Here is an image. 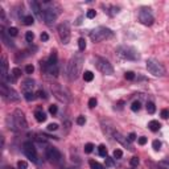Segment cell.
Segmentation results:
<instances>
[{
	"label": "cell",
	"instance_id": "obj_42",
	"mask_svg": "<svg viewBox=\"0 0 169 169\" xmlns=\"http://www.w3.org/2000/svg\"><path fill=\"white\" fill-rule=\"evenodd\" d=\"M129 164L132 166L139 165V157H136V156H135V157H132V159H131V161H129Z\"/></svg>",
	"mask_w": 169,
	"mask_h": 169
},
{
	"label": "cell",
	"instance_id": "obj_47",
	"mask_svg": "<svg viewBox=\"0 0 169 169\" xmlns=\"http://www.w3.org/2000/svg\"><path fill=\"white\" fill-rule=\"evenodd\" d=\"M147 143V137H139V144H140V145H144V144H145Z\"/></svg>",
	"mask_w": 169,
	"mask_h": 169
},
{
	"label": "cell",
	"instance_id": "obj_18",
	"mask_svg": "<svg viewBox=\"0 0 169 169\" xmlns=\"http://www.w3.org/2000/svg\"><path fill=\"white\" fill-rule=\"evenodd\" d=\"M34 118H36V120L37 122H40V123H42V122H45L46 120V114L42 110H37L36 112H34Z\"/></svg>",
	"mask_w": 169,
	"mask_h": 169
},
{
	"label": "cell",
	"instance_id": "obj_48",
	"mask_svg": "<svg viewBox=\"0 0 169 169\" xmlns=\"http://www.w3.org/2000/svg\"><path fill=\"white\" fill-rule=\"evenodd\" d=\"M127 137H128V140H129V141H134V140L136 139V135H135L134 132H131V134H129Z\"/></svg>",
	"mask_w": 169,
	"mask_h": 169
},
{
	"label": "cell",
	"instance_id": "obj_44",
	"mask_svg": "<svg viewBox=\"0 0 169 169\" xmlns=\"http://www.w3.org/2000/svg\"><path fill=\"white\" fill-rule=\"evenodd\" d=\"M55 129H58V124L50 123V124L48 126V131H55Z\"/></svg>",
	"mask_w": 169,
	"mask_h": 169
},
{
	"label": "cell",
	"instance_id": "obj_4",
	"mask_svg": "<svg viewBox=\"0 0 169 169\" xmlns=\"http://www.w3.org/2000/svg\"><path fill=\"white\" fill-rule=\"evenodd\" d=\"M12 122H13V128H17V129H25L28 126L25 115L20 110H15L13 115H12Z\"/></svg>",
	"mask_w": 169,
	"mask_h": 169
},
{
	"label": "cell",
	"instance_id": "obj_10",
	"mask_svg": "<svg viewBox=\"0 0 169 169\" xmlns=\"http://www.w3.org/2000/svg\"><path fill=\"white\" fill-rule=\"evenodd\" d=\"M52 91H53V94L55 95V98H57L58 101L65 102V103H67L69 101H70V97H69V95H67V92L64 90V87L60 86L58 83L52 85Z\"/></svg>",
	"mask_w": 169,
	"mask_h": 169
},
{
	"label": "cell",
	"instance_id": "obj_2",
	"mask_svg": "<svg viewBox=\"0 0 169 169\" xmlns=\"http://www.w3.org/2000/svg\"><path fill=\"white\" fill-rule=\"evenodd\" d=\"M112 36H114V32L106 27H98L94 30H91V33H90V37L94 42H101L104 40H108Z\"/></svg>",
	"mask_w": 169,
	"mask_h": 169
},
{
	"label": "cell",
	"instance_id": "obj_7",
	"mask_svg": "<svg viewBox=\"0 0 169 169\" xmlns=\"http://www.w3.org/2000/svg\"><path fill=\"white\" fill-rule=\"evenodd\" d=\"M139 21L141 24H144V25H147V27L152 25L153 21H155V17L152 15L151 9L147 8V7H143L140 9V12H139Z\"/></svg>",
	"mask_w": 169,
	"mask_h": 169
},
{
	"label": "cell",
	"instance_id": "obj_39",
	"mask_svg": "<svg viewBox=\"0 0 169 169\" xmlns=\"http://www.w3.org/2000/svg\"><path fill=\"white\" fill-rule=\"evenodd\" d=\"M122 156H123L122 149H115V151H114V159H120Z\"/></svg>",
	"mask_w": 169,
	"mask_h": 169
},
{
	"label": "cell",
	"instance_id": "obj_45",
	"mask_svg": "<svg viewBox=\"0 0 169 169\" xmlns=\"http://www.w3.org/2000/svg\"><path fill=\"white\" fill-rule=\"evenodd\" d=\"M49 112H50L52 115H55L57 114V106H54V104H52L50 107H49Z\"/></svg>",
	"mask_w": 169,
	"mask_h": 169
},
{
	"label": "cell",
	"instance_id": "obj_29",
	"mask_svg": "<svg viewBox=\"0 0 169 169\" xmlns=\"http://www.w3.org/2000/svg\"><path fill=\"white\" fill-rule=\"evenodd\" d=\"M159 165L164 169H169V159H165V160H161L159 162Z\"/></svg>",
	"mask_w": 169,
	"mask_h": 169
},
{
	"label": "cell",
	"instance_id": "obj_9",
	"mask_svg": "<svg viewBox=\"0 0 169 169\" xmlns=\"http://www.w3.org/2000/svg\"><path fill=\"white\" fill-rule=\"evenodd\" d=\"M97 67L99 71L102 74H106V76H112L114 74V67H112V65L106 58L99 57L97 60Z\"/></svg>",
	"mask_w": 169,
	"mask_h": 169
},
{
	"label": "cell",
	"instance_id": "obj_51",
	"mask_svg": "<svg viewBox=\"0 0 169 169\" xmlns=\"http://www.w3.org/2000/svg\"><path fill=\"white\" fill-rule=\"evenodd\" d=\"M159 169H164V168H161V166H160V168H159Z\"/></svg>",
	"mask_w": 169,
	"mask_h": 169
},
{
	"label": "cell",
	"instance_id": "obj_14",
	"mask_svg": "<svg viewBox=\"0 0 169 169\" xmlns=\"http://www.w3.org/2000/svg\"><path fill=\"white\" fill-rule=\"evenodd\" d=\"M34 81L33 79H30V78H28V79H25L23 82V85H21V90H23V92L24 94H27V92H33V89H34Z\"/></svg>",
	"mask_w": 169,
	"mask_h": 169
},
{
	"label": "cell",
	"instance_id": "obj_33",
	"mask_svg": "<svg viewBox=\"0 0 169 169\" xmlns=\"http://www.w3.org/2000/svg\"><path fill=\"white\" fill-rule=\"evenodd\" d=\"M124 78L128 79V81H132L135 78V74L132 71H126V73H124Z\"/></svg>",
	"mask_w": 169,
	"mask_h": 169
},
{
	"label": "cell",
	"instance_id": "obj_46",
	"mask_svg": "<svg viewBox=\"0 0 169 169\" xmlns=\"http://www.w3.org/2000/svg\"><path fill=\"white\" fill-rule=\"evenodd\" d=\"M37 97H39V98H42V99H46V94L42 90H40L39 92H37Z\"/></svg>",
	"mask_w": 169,
	"mask_h": 169
},
{
	"label": "cell",
	"instance_id": "obj_11",
	"mask_svg": "<svg viewBox=\"0 0 169 169\" xmlns=\"http://www.w3.org/2000/svg\"><path fill=\"white\" fill-rule=\"evenodd\" d=\"M23 152L30 161H33V162L37 161V151L30 141H25L23 144Z\"/></svg>",
	"mask_w": 169,
	"mask_h": 169
},
{
	"label": "cell",
	"instance_id": "obj_19",
	"mask_svg": "<svg viewBox=\"0 0 169 169\" xmlns=\"http://www.w3.org/2000/svg\"><path fill=\"white\" fill-rule=\"evenodd\" d=\"M148 127H149V129H151L152 132H157V131L161 128V124L157 120H151L148 123Z\"/></svg>",
	"mask_w": 169,
	"mask_h": 169
},
{
	"label": "cell",
	"instance_id": "obj_6",
	"mask_svg": "<svg viewBox=\"0 0 169 169\" xmlns=\"http://www.w3.org/2000/svg\"><path fill=\"white\" fill-rule=\"evenodd\" d=\"M0 91H2L3 98L7 99V101H9V102H16V101H18V99H20L18 94H17L13 89H12V87H9V86L5 85L4 82L2 83V86H0Z\"/></svg>",
	"mask_w": 169,
	"mask_h": 169
},
{
	"label": "cell",
	"instance_id": "obj_32",
	"mask_svg": "<svg viewBox=\"0 0 169 169\" xmlns=\"http://www.w3.org/2000/svg\"><path fill=\"white\" fill-rule=\"evenodd\" d=\"M24 98H25L28 102H30V101H33V99H36V95L33 92H27V94H24Z\"/></svg>",
	"mask_w": 169,
	"mask_h": 169
},
{
	"label": "cell",
	"instance_id": "obj_15",
	"mask_svg": "<svg viewBox=\"0 0 169 169\" xmlns=\"http://www.w3.org/2000/svg\"><path fill=\"white\" fill-rule=\"evenodd\" d=\"M115 140H118L119 143H120L122 144V145H124V147H127L128 149H132V145H131V144H129V140L127 139V137H124V136H122L120 134H119V132H115Z\"/></svg>",
	"mask_w": 169,
	"mask_h": 169
},
{
	"label": "cell",
	"instance_id": "obj_25",
	"mask_svg": "<svg viewBox=\"0 0 169 169\" xmlns=\"http://www.w3.org/2000/svg\"><path fill=\"white\" fill-rule=\"evenodd\" d=\"M147 111H148V114H155L156 107H155V103L153 102H148L147 103Z\"/></svg>",
	"mask_w": 169,
	"mask_h": 169
},
{
	"label": "cell",
	"instance_id": "obj_8",
	"mask_svg": "<svg viewBox=\"0 0 169 169\" xmlns=\"http://www.w3.org/2000/svg\"><path fill=\"white\" fill-rule=\"evenodd\" d=\"M58 34H60V39L62 41V44H69V41H70V24H69L67 21H64L58 25Z\"/></svg>",
	"mask_w": 169,
	"mask_h": 169
},
{
	"label": "cell",
	"instance_id": "obj_27",
	"mask_svg": "<svg viewBox=\"0 0 169 169\" xmlns=\"http://www.w3.org/2000/svg\"><path fill=\"white\" fill-rule=\"evenodd\" d=\"M78 48H79V50H81V52L86 49V40L82 39V37H81V39L78 40Z\"/></svg>",
	"mask_w": 169,
	"mask_h": 169
},
{
	"label": "cell",
	"instance_id": "obj_13",
	"mask_svg": "<svg viewBox=\"0 0 169 169\" xmlns=\"http://www.w3.org/2000/svg\"><path fill=\"white\" fill-rule=\"evenodd\" d=\"M55 18H57V13H55V11L53 8H46L44 9V20L48 25H52V24L55 21Z\"/></svg>",
	"mask_w": 169,
	"mask_h": 169
},
{
	"label": "cell",
	"instance_id": "obj_52",
	"mask_svg": "<svg viewBox=\"0 0 169 169\" xmlns=\"http://www.w3.org/2000/svg\"><path fill=\"white\" fill-rule=\"evenodd\" d=\"M8 169H12V168H8Z\"/></svg>",
	"mask_w": 169,
	"mask_h": 169
},
{
	"label": "cell",
	"instance_id": "obj_34",
	"mask_svg": "<svg viewBox=\"0 0 169 169\" xmlns=\"http://www.w3.org/2000/svg\"><path fill=\"white\" fill-rule=\"evenodd\" d=\"M152 147H153L155 151H160V148H161V143H160L159 140H153Z\"/></svg>",
	"mask_w": 169,
	"mask_h": 169
},
{
	"label": "cell",
	"instance_id": "obj_28",
	"mask_svg": "<svg viewBox=\"0 0 169 169\" xmlns=\"http://www.w3.org/2000/svg\"><path fill=\"white\" fill-rule=\"evenodd\" d=\"M23 21H24V24H25V25H32V24L34 23V18H33L32 16H25Z\"/></svg>",
	"mask_w": 169,
	"mask_h": 169
},
{
	"label": "cell",
	"instance_id": "obj_31",
	"mask_svg": "<svg viewBox=\"0 0 169 169\" xmlns=\"http://www.w3.org/2000/svg\"><path fill=\"white\" fill-rule=\"evenodd\" d=\"M28 168V164H27V161H17V169H27Z\"/></svg>",
	"mask_w": 169,
	"mask_h": 169
},
{
	"label": "cell",
	"instance_id": "obj_26",
	"mask_svg": "<svg viewBox=\"0 0 169 169\" xmlns=\"http://www.w3.org/2000/svg\"><path fill=\"white\" fill-rule=\"evenodd\" d=\"M98 152H99V155H101L102 157H106V156H107V148H106L103 144H102V145H99Z\"/></svg>",
	"mask_w": 169,
	"mask_h": 169
},
{
	"label": "cell",
	"instance_id": "obj_24",
	"mask_svg": "<svg viewBox=\"0 0 169 169\" xmlns=\"http://www.w3.org/2000/svg\"><path fill=\"white\" fill-rule=\"evenodd\" d=\"M141 108V103L139 102V101H135L132 104H131V110H132L134 112H136V111H139Z\"/></svg>",
	"mask_w": 169,
	"mask_h": 169
},
{
	"label": "cell",
	"instance_id": "obj_16",
	"mask_svg": "<svg viewBox=\"0 0 169 169\" xmlns=\"http://www.w3.org/2000/svg\"><path fill=\"white\" fill-rule=\"evenodd\" d=\"M29 4H30V8H32L33 13H34L37 17H41V7H40L39 2H36V0H32V2H30Z\"/></svg>",
	"mask_w": 169,
	"mask_h": 169
},
{
	"label": "cell",
	"instance_id": "obj_36",
	"mask_svg": "<svg viewBox=\"0 0 169 169\" xmlns=\"http://www.w3.org/2000/svg\"><path fill=\"white\" fill-rule=\"evenodd\" d=\"M33 39H34L33 32H27V33H25V40H27L28 42H32V41H33Z\"/></svg>",
	"mask_w": 169,
	"mask_h": 169
},
{
	"label": "cell",
	"instance_id": "obj_41",
	"mask_svg": "<svg viewBox=\"0 0 169 169\" xmlns=\"http://www.w3.org/2000/svg\"><path fill=\"white\" fill-rule=\"evenodd\" d=\"M161 118H162V119H168V118H169V110H168V108L161 110Z\"/></svg>",
	"mask_w": 169,
	"mask_h": 169
},
{
	"label": "cell",
	"instance_id": "obj_43",
	"mask_svg": "<svg viewBox=\"0 0 169 169\" xmlns=\"http://www.w3.org/2000/svg\"><path fill=\"white\" fill-rule=\"evenodd\" d=\"M25 71H27V74H32L34 71V66L33 65H27L25 66Z\"/></svg>",
	"mask_w": 169,
	"mask_h": 169
},
{
	"label": "cell",
	"instance_id": "obj_50",
	"mask_svg": "<svg viewBox=\"0 0 169 169\" xmlns=\"http://www.w3.org/2000/svg\"><path fill=\"white\" fill-rule=\"evenodd\" d=\"M106 164H107V165H114V162H112V160H111L110 157H107V156H106Z\"/></svg>",
	"mask_w": 169,
	"mask_h": 169
},
{
	"label": "cell",
	"instance_id": "obj_40",
	"mask_svg": "<svg viewBox=\"0 0 169 169\" xmlns=\"http://www.w3.org/2000/svg\"><path fill=\"white\" fill-rule=\"evenodd\" d=\"M97 99L95 98H90V101H89V107L90 108H94V107H95V106H97Z\"/></svg>",
	"mask_w": 169,
	"mask_h": 169
},
{
	"label": "cell",
	"instance_id": "obj_3",
	"mask_svg": "<svg viewBox=\"0 0 169 169\" xmlns=\"http://www.w3.org/2000/svg\"><path fill=\"white\" fill-rule=\"evenodd\" d=\"M147 69L148 71L155 77H162L165 74V67L156 60H148L147 61Z\"/></svg>",
	"mask_w": 169,
	"mask_h": 169
},
{
	"label": "cell",
	"instance_id": "obj_21",
	"mask_svg": "<svg viewBox=\"0 0 169 169\" xmlns=\"http://www.w3.org/2000/svg\"><path fill=\"white\" fill-rule=\"evenodd\" d=\"M89 164H90V168L91 169H104V166L102 164H99V162L95 161V160H90Z\"/></svg>",
	"mask_w": 169,
	"mask_h": 169
},
{
	"label": "cell",
	"instance_id": "obj_12",
	"mask_svg": "<svg viewBox=\"0 0 169 169\" xmlns=\"http://www.w3.org/2000/svg\"><path fill=\"white\" fill-rule=\"evenodd\" d=\"M46 159L50 161V162H53V164H58V162H61L62 156H61V152L58 151L57 148L49 147L46 149Z\"/></svg>",
	"mask_w": 169,
	"mask_h": 169
},
{
	"label": "cell",
	"instance_id": "obj_20",
	"mask_svg": "<svg viewBox=\"0 0 169 169\" xmlns=\"http://www.w3.org/2000/svg\"><path fill=\"white\" fill-rule=\"evenodd\" d=\"M48 64L49 65H57V52L55 50L52 52L50 57H49V60H48Z\"/></svg>",
	"mask_w": 169,
	"mask_h": 169
},
{
	"label": "cell",
	"instance_id": "obj_37",
	"mask_svg": "<svg viewBox=\"0 0 169 169\" xmlns=\"http://www.w3.org/2000/svg\"><path fill=\"white\" fill-rule=\"evenodd\" d=\"M85 123H86V118L85 116L81 115V116L77 118V124H78V126H83Z\"/></svg>",
	"mask_w": 169,
	"mask_h": 169
},
{
	"label": "cell",
	"instance_id": "obj_17",
	"mask_svg": "<svg viewBox=\"0 0 169 169\" xmlns=\"http://www.w3.org/2000/svg\"><path fill=\"white\" fill-rule=\"evenodd\" d=\"M8 76V62H7V58L3 57L2 58V78L5 79Z\"/></svg>",
	"mask_w": 169,
	"mask_h": 169
},
{
	"label": "cell",
	"instance_id": "obj_23",
	"mask_svg": "<svg viewBox=\"0 0 169 169\" xmlns=\"http://www.w3.org/2000/svg\"><path fill=\"white\" fill-rule=\"evenodd\" d=\"M11 76L13 77L15 79H17L18 77L21 76V70H20V69H18V67H15V69H12V71H11Z\"/></svg>",
	"mask_w": 169,
	"mask_h": 169
},
{
	"label": "cell",
	"instance_id": "obj_38",
	"mask_svg": "<svg viewBox=\"0 0 169 169\" xmlns=\"http://www.w3.org/2000/svg\"><path fill=\"white\" fill-rule=\"evenodd\" d=\"M86 16H87V18H94L97 16V12L94 9H89V11H87V13H86Z\"/></svg>",
	"mask_w": 169,
	"mask_h": 169
},
{
	"label": "cell",
	"instance_id": "obj_30",
	"mask_svg": "<svg viewBox=\"0 0 169 169\" xmlns=\"http://www.w3.org/2000/svg\"><path fill=\"white\" fill-rule=\"evenodd\" d=\"M17 28H15V27H11V28H8V36H12V37H15V36H17Z\"/></svg>",
	"mask_w": 169,
	"mask_h": 169
},
{
	"label": "cell",
	"instance_id": "obj_5",
	"mask_svg": "<svg viewBox=\"0 0 169 169\" xmlns=\"http://www.w3.org/2000/svg\"><path fill=\"white\" fill-rule=\"evenodd\" d=\"M116 52L120 57L126 58V60H131V61L139 60V53L136 52V49L131 48V46H119Z\"/></svg>",
	"mask_w": 169,
	"mask_h": 169
},
{
	"label": "cell",
	"instance_id": "obj_49",
	"mask_svg": "<svg viewBox=\"0 0 169 169\" xmlns=\"http://www.w3.org/2000/svg\"><path fill=\"white\" fill-rule=\"evenodd\" d=\"M48 40H49L48 33H41V41H48Z\"/></svg>",
	"mask_w": 169,
	"mask_h": 169
},
{
	"label": "cell",
	"instance_id": "obj_35",
	"mask_svg": "<svg viewBox=\"0 0 169 169\" xmlns=\"http://www.w3.org/2000/svg\"><path fill=\"white\" fill-rule=\"evenodd\" d=\"M92 149H94V145H92L91 143H87L86 145H85V152H86V153H91Z\"/></svg>",
	"mask_w": 169,
	"mask_h": 169
},
{
	"label": "cell",
	"instance_id": "obj_1",
	"mask_svg": "<svg viewBox=\"0 0 169 169\" xmlns=\"http://www.w3.org/2000/svg\"><path fill=\"white\" fill-rule=\"evenodd\" d=\"M82 64H83V57L81 53L76 54L70 60L69 66H67V71H69V78H70L71 81L78 78V76L81 74V69H82Z\"/></svg>",
	"mask_w": 169,
	"mask_h": 169
},
{
	"label": "cell",
	"instance_id": "obj_22",
	"mask_svg": "<svg viewBox=\"0 0 169 169\" xmlns=\"http://www.w3.org/2000/svg\"><path fill=\"white\" fill-rule=\"evenodd\" d=\"M83 79L86 81V82H91V81L94 79V74L91 71H85L83 73Z\"/></svg>",
	"mask_w": 169,
	"mask_h": 169
}]
</instances>
